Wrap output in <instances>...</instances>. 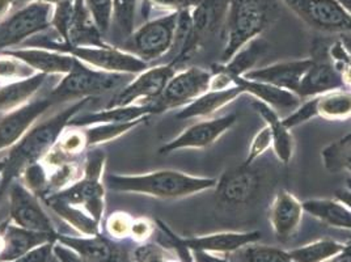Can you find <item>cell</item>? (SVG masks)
I'll return each instance as SVG.
<instances>
[{"mask_svg":"<svg viewBox=\"0 0 351 262\" xmlns=\"http://www.w3.org/2000/svg\"><path fill=\"white\" fill-rule=\"evenodd\" d=\"M4 168H5V160H0V182H1V177H3Z\"/></svg>","mask_w":351,"mask_h":262,"instance_id":"9f6ffc18","label":"cell"},{"mask_svg":"<svg viewBox=\"0 0 351 262\" xmlns=\"http://www.w3.org/2000/svg\"><path fill=\"white\" fill-rule=\"evenodd\" d=\"M73 14H75V0H66L53 5V16H51V24L57 30L59 37L63 43H70V32L73 27Z\"/></svg>","mask_w":351,"mask_h":262,"instance_id":"8d00e7d4","label":"cell"},{"mask_svg":"<svg viewBox=\"0 0 351 262\" xmlns=\"http://www.w3.org/2000/svg\"><path fill=\"white\" fill-rule=\"evenodd\" d=\"M348 244L332 239H320L306 246L287 250L293 262H326L341 253Z\"/></svg>","mask_w":351,"mask_h":262,"instance_id":"1f68e13d","label":"cell"},{"mask_svg":"<svg viewBox=\"0 0 351 262\" xmlns=\"http://www.w3.org/2000/svg\"><path fill=\"white\" fill-rule=\"evenodd\" d=\"M273 147V139H271V131L267 125H265L261 130L254 135L250 147H249L248 156L244 161V167H252L253 163L261 158L263 154Z\"/></svg>","mask_w":351,"mask_h":262,"instance_id":"b9f144b4","label":"cell"},{"mask_svg":"<svg viewBox=\"0 0 351 262\" xmlns=\"http://www.w3.org/2000/svg\"><path fill=\"white\" fill-rule=\"evenodd\" d=\"M56 146L58 147L64 155L73 158V159L79 158L83 152H86L88 150L83 128L67 126L62 132V135L59 136Z\"/></svg>","mask_w":351,"mask_h":262,"instance_id":"f35d334b","label":"cell"},{"mask_svg":"<svg viewBox=\"0 0 351 262\" xmlns=\"http://www.w3.org/2000/svg\"><path fill=\"white\" fill-rule=\"evenodd\" d=\"M16 3L17 0H0V21L7 17Z\"/></svg>","mask_w":351,"mask_h":262,"instance_id":"816d5d0a","label":"cell"},{"mask_svg":"<svg viewBox=\"0 0 351 262\" xmlns=\"http://www.w3.org/2000/svg\"><path fill=\"white\" fill-rule=\"evenodd\" d=\"M304 207L293 194L287 190H279L276 194L269 213V220L276 239L280 243H287L298 233Z\"/></svg>","mask_w":351,"mask_h":262,"instance_id":"ac0fdd59","label":"cell"},{"mask_svg":"<svg viewBox=\"0 0 351 262\" xmlns=\"http://www.w3.org/2000/svg\"><path fill=\"white\" fill-rule=\"evenodd\" d=\"M343 88L339 73L335 69V66L329 62L315 60L312 66L304 73L296 95L300 99L307 97H316L324 95L326 92Z\"/></svg>","mask_w":351,"mask_h":262,"instance_id":"cb8c5ba5","label":"cell"},{"mask_svg":"<svg viewBox=\"0 0 351 262\" xmlns=\"http://www.w3.org/2000/svg\"><path fill=\"white\" fill-rule=\"evenodd\" d=\"M342 41H343V44L346 45V47L349 49V51L351 53V38H349V37H343Z\"/></svg>","mask_w":351,"mask_h":262,"instance_id":"11a10c76","label":"cell"},{"mask_svg":"<svg viewBox=\"0 0 351 262\" xmlns=\"http://www.w3.org/2000/svg\"><path fill=\"white\" fill-rule=\"evenodd\" d=\"M335 198L338 200L339 202L346 204L351 210V189L350 188H345V189L337 190Z\"/></svg>","mask_w":351,"mask_h":262,"instance_id":"f907efd6","label":"cell"},{"mask_svg":"<svg viewBox=\"0 0 351 262\" xmlns=\"http://www.w3.org/2000/svg\"><path fill=\"white\" fill-rule=\"evenodd\" d=\"M132 220L134 218L126 213H114L108 218L105 223V227L112 237L125 239V237L130 236Z\"/></svg>","mask_w":351,"mask_h":262,"instance_id":"f6af8a7d","label":"cell"},{"mask_svg":"<svg viewBox=\"0 0 351 262\" xmlns=\"http://www.w3.org/2000/svg\"><path fill=\"white\" fill-rule=\"evenodd\" d=\"M199 0H143V10L164 11L165 14L181 12L194 8Z\"/></svg>","mask_w":351,"mask_h":262,"instance_id":"ee69618b","label":"cell"},{"mask_svg":"<svg viewBox=\"0 0 351 262\" xmlns=\"http://www.w3.org/2000/svg\"><path fill=\"white\" fill-rule=\"evenodd\" d=\"M36 73H37L21 59L5 53L0 54V82L10 83L15 80L27 79Z\"/></svg>","mask_w":351,"mask_h":262,"instance_id":"74e56055","label":"cell"},{"mask_svg":"<svg viewBox=\"0 0 351 262\" xmlns=\"http://www.w3.org/2000/svg\"><path fill=\"white\" fill-rule=\"evenodd\" d=\"M313 29L326 33L351 32V12L339 0H282Z\"/></svg>","mask_w":351,"mask_h":262,"instance_id":"9c48e42d","label":"cell"},{"mask_svg":"<svg viewBox=\"0 0 351 262\" xmlns=\"http://www.w3.org/2000/svg\"><path fill=\"white\" fill-rule=\"evenodd\" d=\"M339 1L351 12V0H339Z\"/></svg>","mask_w":351,"mask_h":262,"instance_id":"6f0895ef","label":"cell"},{"mask_svg":"<svg viewBox=\"0 0 351 262\" xmlns=\"http://www.w3.org/2000/svg\"><path fill=\"white\" fill-rule=\"evenodd\" d=\"M143 121H134L128 123H103V125H93L83 128L87 148H96L100 145L112 142L122 136L123 134L135 129L139 126Z\"/></svg>","mask_w":351,"mask_h":262,"instance_id":"d6a6232c","label":"cell"},{"mask_svg":"<svg viewBox=\"0 0 351 262\" xmlns=\"http://www.w3.org/2000/svg\"><path fill=\"white\" fill-rule=\"evenodd\" d=\"M316 117L325 121H348L351 118L350 89H335L315 97Z\"/></svg>","mask_w":351,"mask_h":262,"instance_id":"4dcf8cb0","label":"cell"},{"mask_svg":"<svg viewBox=\"0 0 351 262\" xmlns=\"http://www.w3.org/2000/svg\"><path fill=\"white\" fill-rule=\"evenodd\" d=\"M326 262H351V244H348L341 253H338L333 259L328 260Z\"/></svg>","mask_w":351,"mask_h":262,"instance_id":"f5cc1de1","label":"cell"},{"mask_svg":"<svg viewBox=\"0 0 351 262\" xmlns=\"http://www.w3.org/2000/svg\"><path fill=\"white\" fill-rule=\"evenodd\" d=\"M329 60L339 73L343 87L351 89V53L342 38L329 47Z\"/></svg>","mask_w":351,"mask_h":262,"instance_id":"ab89813d","label":"cell"},{"mask_svg":"<svg viewBox=\"0 0 351 262\" xmlns=\"http://www.w3.org/2000/svg\"><path fill=\"white\" fill-rule=\"evenodd\" d=\"M303 207L306 213L320 220L324 224L338 230L351 231V210L336 198L308 200L303 202Z\"/></svg>","mask_w":351,"mask_h":262,"instance_id":"f1b7e54d","label":"cell"},{"mask_svg":"<svg viewBox=\"0 0 351 262\" xmlns=\"http://www.w3.org/2000/svg\"><path fill=\"white\" fill-rule=\"evenodd\" d=\"M53 253L59 262H90L86 260L84 257L79 256L76 252H73V249L60 244L57 240L53 248Z\"/></svg>","mask_w":351,"mask_h":262,"instance_id":"c3c4849f","label":"cell"},{"mask_svg":"<svg viewBox=\"0 0 351 262\" xmlns=\"http://www.w3.org/2000/svg\"><path fill=\"white\" fill-rule=\"evenodd\" d=\"M175 73V66L171 63L147 69L114 92L106 108L135 105L139 100H146V104L158 100Z\"/></svg>","mask_w":351,"mask_h":262,"instance_id":"7c38bea8","label":"cell"},{"mask_svg":"<svg viewBox=\"0 0 351 262\" xmlns=\"http://www.w3.org/2000/svg\"><path fill=\"white\" fill-rule=\"evenodd\" d=\"M322 158L325 168L329 172L338 174L345 171V165L351 158V132L325 147L322 150Z\"/></svg>","mask_w":351,"mask_h":262,"instance_id":"836d02e7","label":"cell"},{"mask_svg":"<svg viewBox=\"0 0 351 262\" xmlns=\"http://www.w3.org/2000/svg\"><path fill=\"white\" fill-rule=\"evenodd\" d=\"M1 227H3L4 247H3V252L0 253V262L14 261L34 248L57 240L56 236H50L46 233H32L21 227H17L16 224L10 222L1 223Z\"/></svg>","mask_w":351,"mask_h":262,"instance_id":"603a6c76","label":"cell"},{"mask_svg":"<svg viewBox=\"0 0 351 262\" xmlns=\"http://www.w3.org/2000/svg\"><path fill=\"white\" fill-rule=\"evenodd\" d=\"M191 257L194 262H230L220 254H213L206 252H191Z\"/></svg>","mask_w":351,"mask_h":262,"instance_id":"681fc988","label":"cell"},{"mask_svg":"<svg viewBox=\"0 0 351 262\" xmlns=\"http://www.w3.org/2000/svg\"><path fill=\"white\" fill-rule=\"evenodd\" d=\"M47 75L36 73L27 79L4 83L0 86V112L8 113L30 102L44 87Z\"/></svg>","mask_w":351,"mask_h":262,"instance_id":"83f0119b","label":"cell"},{"mask_svg":"<svg viewBox=\"0 0 351 262\" xmlns=\"http://www.w3.org/2000/svg\"><path fill=\"white\" fill-rule=\"evenodd\" d=\"M90 100L92 99L76 100L46 121L37 122L15 146L10 148V154L4 159L5 168L0 182V200L10 185L20 178L25 168L43 160L45 155L58 142L59 136L69 126L70 121L77 116Z\"/></svg>","mask_w":351,"mask_h":262,"instance_id":"6da1fadb","label":"cell"},{"mask_svg":"<svg viewBox=\"0 0 351 262\" xmlns=\"http://www.w3.org/2000/svg\"><path fill=\"white\" fill-rule=\"evenodd\" d=\"M172 259L165 248L151 243H142L132 253L134 262H169Z\"/></svg>","mask_w":351,"mask_h":262,"instance_id":"7bdbcfd3","label":"cell"},{"mask_svg":"<svg viewBox=\"0 0 351 262\" xmlns=\"http://www.w3.org/2000/svg\"><path fill=\"white\" fill-rule=\"evenodd\" d=\"M169 233V231H168ZM173 246L185 248L191 252H206L213 254H228L240 249L258 243L261 240L260 231L250 233H218L181 239L169 233Z\"/></svg>","mask_w":351,"mask_h":262,"instance_id":"2e32d148","label":"cell"},{"mask_svg":"<svg viewBox=\"0 0 351 262\" xmlns=\"http://www.w3.org/2000/svg\"><path fill=\"white\" fill-rule=\"evenodd\" d=\"M86 5L96 27L106 34L113 23V0H86Z\"/></svg>","mask_w":351,"mask_h":262,"instance_id":"60d3db41","label":"cell"},{"mask_svg":"<svg viewBox=\"0 0 351 262\" xmlns=\"http://www.w3.org/2000/svg\"><path fill=\"white\" fill-rule=\"evenodd\" d=\"M36 41H28L29 47H44L53 51L64 53L73 56V58L83 62L89 67L106 71V73L138 75L148 69L146 62L136 58L130 53L113 47L110 45L105 46H75L66 44L63 41H49L36 36Z\"/></svg>","mask_w":351,"mask_h":262,"instance_id":"277c9868","label":"cell"},{"mask_svg":"<svg viewBox=\"0 0 351 262\" xmlns=\"http://www.w3.org/2000/svg\"><path fill=\"white\" fill-rule=\"evenodd\" d=\"M213 73L199 67H189L175 73L154 104L158 113L186 106L210 89Z\"/></svg>","mask_w":351,"mask_h":262,"instance_id":"8fae6325","label":"cell"},{"mask_svg":"<svg viewBox=\"0 0 351 262\" xmlns=\"http://www.w3.org/2000/svg\"><path fill=\"white\" fill-rule=\"evenodd\" d=\"M54 104L47 96L32 100L3 117L0 119V152L15 146Z\"/></svg>","mask_w":351,"mask_h":262,"instance_id":"9a60e30c","label":"cell"},{"mask_svg":"<svg viewBox=\"0 0 351 262\" xmlns=\"http://www.w3.org/2000/svg\"><path fill=\"white\" fill-rule=\"evenodd\" d=\"M218 180L188 175L173 169H160L143 175H108L104 184L117 193H134L160 200H180L213 189Z\"/></svg>","mask_w":351,"mask_h":262,"instance_id":"7a4b0ae2","label":"cell"},{"mask_svg":"<svg viewBox=\"0 0 351 262\" xmlns=\"http://www.w3.org/2000/svg\"><path fill=\"white\" fill-rule=\"evenodd\" d=\"M43 201L53 213L58 214L59 218L73 226L77 233H83L84 236L100 235V223L88 215L84 210L59 201L53 195H47Z\"/></svg>","mask_w":351,"mask_h":262,"instance_id":"f546056e","label":"cell"},{"mask_svg":"<svg viewBox=\"0 0 351 262\" xmlns=\"http://www.w3.org/2000/svg\"><path fill=\"white\" fill-rule=\"evenodd\" d=\"M51 16L53 5L47 3H27L7 16L0 21V54L50 28Z\"/></svg>","mask_w":351,"mask_h":262,"instance_id":"ba28073f","label":"cell"},{"mask_svg":"<svg viewBox=\"0 0 351 262\" xmlns=\"http://www.w3.org/2000/svg\"><path fill=\"white\" fill-rule=\"evenodd\" d=\"M267 0H230L227 15V43L220 63L226 64L253 43L270 21Z\"/></svg>","mask_w":351,"mask_h":262,"instance_id":"3957f363","label":"cell"},{"mask_svg":"<svg viewBox=\"0 0 351 262\" xmlns=\"http://www.w3.org/2000/svg\"><path fill=\"white\" fill-rule=\"evenodd\" d=\"M345 171L349 172L351 175V158L348 160V163H346V165H345Z\"/></svg>","mask_w":351,"mask_h":262,"instance_id":"680465c9","label":"cell"},{"mask_svg":"<svg viewBox=\"0 0 351 262\" xmlns=\"http://www.w3.org/2000/svg\"><path fill=\"white\" fill-rule=\"evenodd\" d=\"M11 223L32 233H46L57 237L51 219L45 211L40 198L30 191L20 180H15L8 188Z\"/></svg>","mask_w":351,"mask_h":262,"instance_id":"30bf717a","label":"cell"},{"mask_svg":"<svg viewBox=\"0 0 351 262\" xmlns=\"http://www.w3.org/2000/svg\"><path fill=\"white\" fill-rule=\"evenodd\" d=\"M5 54L21 59L37 73L45 75H67L76 63L73 56L53 51L44 47H25V49H11L4 51Z\"/></svg>","mask_w":351,"mask_h":262,"instance_id":"44dd1931","label":"cell"},{"mask_svg":"<svg viewBox=\"0 0 351 262\" xmlns=\"http://www.w3.org/2000/svg\"><path fill=\"white\" fill-rule=\"evenodd\" d=\"M232 80L234 86L241 88L244 93L252 95L256 100L270 105L276 110H293L300 105V97L291 91L250 80L244 76H234Z\"/></svg>","mask_w":351,"mask_h":262,"instance_id":"d4e9b609","label":"cell"},{"mask_svg":"<svg viewBox=\"0 0 351 262\" xmlns=\"http://www.w3.org/2000/svg\"><path fill=\"white\" fill-rule=\"evenodd\" d=\"M252 105L254 110L265 119V125H267L271 131L274 154L277 155L279 161H282L283 164H289L293 159L295 150V139L291 129L285 126L277 110L273 109L270 105L258 100L253 102Z\"/></svg>","mask_w":351,"mask_h":262,"instance_id":"484cf974","label":"cell"},{"mask_svg":"<svg viewBox=\"0 0 351 262\" xmlns=\"http://www.w3.org/2000/svg\"><path fill=\"white\" fill-rule=\"evenodd\" d=\"M138 0H113V24L123 41L134 32Z\"/></svg>","mask_w":351,"mask_h":262,"instance_id":"d590c367","label":"cell"},{"mask_svg":"<svg viewBox=\"0 0 351 262\" xmlns=\"http://www.w3.org/2000/svg\"><path fill=\"white\" fill-rule=\"evenodd\" d=\"M237 121V115L207 118L182 131L175 139L161 147L159 154L168 155L180 150H201L213 146L223 134L230 130Z\"/></svg>","mask_w":351,"mask_h":262,"instance_id":"5bb4252c","label":"cell"},{"mask_svg":"<svg viewBox=\"0 0 351 262\" xmlns=\"http://www.w3.org/2000/svg\"><path fill=\"white\" fill-rule=\"evenodd\" d=\"M228 8L230 0H199V3L191 8L189 40L171 64L176 67V64L184 62L207 37L217 33L224 21H227Z\"/></svg>","mask_w":351,"mask_h":262,"instance_id":"4fadbf2b","label":"cell"},{"mask_svg":"<svg viewBox=\"0 0 351 262\" xmlns=\"http://www.w3.org/2000/svg\"><path fill=\"white\" fill-rule=\"evenodd\" d=\"M105 154L97 148L84 159L83 177L66 189L51 194L59 201L84 210L97 223H101L105 211V184L103 181Z\"/></svg>","mask_w":351,"mask_h":262,"instance_id":"8992f818","label":"cell"},{"mask_svg":"<svg viewBox=\"0 0 351 262\" xmlns=\"http://www.w3.org/2000/svg\"><path fill=\"white\" fill-rule=\"evenodd\" d=\"M154 231H155V224L149 219L134 218L130 237H132L135 241L145 243L152 236Z\"/></svg>","mask_w":351,"mask_h":262,"instance_id":"7dc6e473","label":"cell"},{"mask_svg":"<svg viewBox=\"0 0 351 262\" xmlns=\"http://www.w3.org/2000/svg\"><path fill=\"white\" fill-rule=\"evenodd\" d=\"M56 241L51 243H46L40 247L32 249L28 253H25L24 256L16 259L14 261L10 262H50L51 256H54L53 253V248H54Z\"/></svg>","mask_w":351,"mask_h":262,"instance_id":"bcb514c9","label":"cell"},{"mask_svg":"<svg viewBox=\"0 0 351 262\" xmlns=\"http://www.w3.org/2000/svg\"><path fill=\"white\" fill-rule=\"evenodd\" d=\"M178 19L180 12H173L148 20L146 24L134 30L119 49L146 62L147 64L162 58L173 49Z\"/></svg>","mask_w":351,"mask_h":262,"instance_id":"52a82bcc","label":"cell"},{"mask_svg":"<svg viewBox=\"0 0 351 262\" xmlns=\"http://www.w3.org/2000/svg\"><path fill=\"white\" fill-rule=\"evenodd\" d=\"M149 115H158V110L154 102L106 108L105 110H99L95 113L77 115L70 121L69 126L87 128V126L103 125V123H128L134 121H145L146 117Z\"/></svg>","mask_w":351,"mask_h":262,"instance_id":"7402d4cb","label":"cell"},{"mask_svg":"<svg viewBox=\"0 0 351 262\" xmlns=\"http://www.w3.org/2000/svg\"><path fill=\"white\" fill-rule=\"evenodd\" d=\"M312 63H313V59H296V60L278 62L263 69L250 70L243 76L250 80L263 82V83L283 88L296 93L304 73H307Z\"/></svg>","mask_w":351,"mask_h":262,"instance_id":"ffe728a7","label":"cell"},{"mask_svg":"<svg viewBox=\"0 0 351 262\" xmlns=\"http://www.w3.org/2000/svg\"><path fill=\"white\" fill-rule=\"evenodd\" d=\"M239 256L241 262H293L287 250L257 243L240 249Z\"/></svg>","mask_w":351,"mask_h":262,"instance_id":"e575fe53","label":"cell"},{"mask_svg":"<svg viewBox=\"0 0 351 262\" xmlns=\"http://www.w3.org/2000/svg\"><path fill=\"white\" fill-rule=\"evenodd\" d=\"M62 1H66V0H17V3H47L51 5H56Z\"/></svg>","mask_w":351,"mask_h":262,"instance_id":"db71d44e","label":"cell"},{"mask_svg":"<svg viewBox=\"0 0 351 262\" xmlns=\"http://www.w3.org/2000/svg\"><path fill=\"white\" fill-rule=\"evenodd\" d=\"M244 95V91L240 87L226 88V89H208L197 100L184 106L176 117L178 119H191V118H204L214 116L220 109L227 106L230 102L236 100L239 96Z\"/></svg>","mask_w":351,"mask_h":262,"instance_id":"4316f807","label":"cell"},{"mask_svg":"<svg viewBox=\"0 0 351 262\" xmlns=\"http://www.w3.org/2000/svg\"><path fill=\"white\" fill-rule=\"evenodd\" d=\"M130 78L132 75L106 73L89 67L76 59L73 70L62 78L50 92L49 97L56 104L67 100L92 99L109 92H117L132 80Z\"/></svg>","mask_w":351,"mask_h":262,"instance_id":"5b68a950","label":"cell"},{"mask_svg":"<svg viewBox=\"0 0 351 262\" xmlns=\"http://www.w3.org/2000/svg\"><path fill=\"white\" fill-rule=\"evenodd\" d=\"M261 185V178L252 167H239L220 177L217 182V197L220 204L239 206L254 198Z\"/></svg>","mask_w":351,"mask_h":262,"instance_id":"e0dca14e","label":"cell"},{"mask_svg":"<svg viewBox=\"0 0 351 262\" xmlns=\"http://www.w3.org/2000/svg\"><path fill=\"white\" fill-rule=\"evenodd\" d=\"M57 241L66 246L79 256L90 262H129L125 248L101 235L73 237L67 235H57Z\"/></svg>","mask_w":351,"mask_h":262,"instance_id":"d6986e66","label":"cell"}]
</instances>
